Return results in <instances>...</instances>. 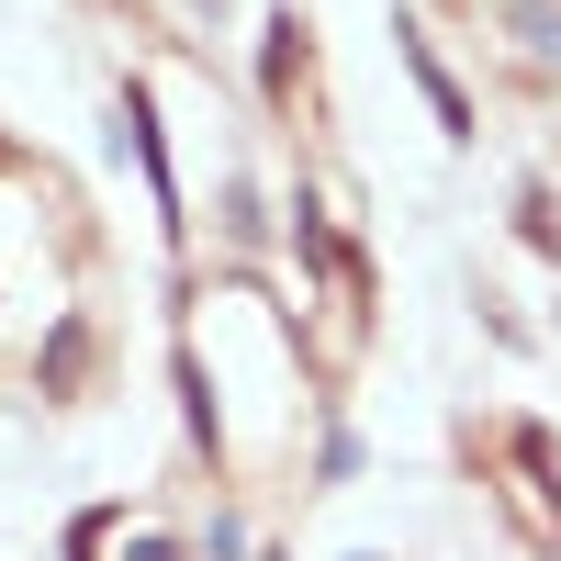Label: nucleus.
<instances>
[{
    "label": "nucleus",
    "mask_w": 561,
    "mask_h": 561,
    "mask_svg": "<svg viewBox=\"0 0 561 561\" xmlns=\"http://www.w3.org/2000/svg\"><path fill=\"white\" fill-rule=\"evenodd\" d=\"M528 45H539V57H561V12H528Z\"/></svg>",
    "instance_id": "obj_2"
},
{
    "label": "nucleus",
    "mask_w": 561,
    "mask_h": 561,
    "mask_svg": "<svg viewBox=\"0 0 561 561\" xmlns=\"http://www.w3.org/2000/svg\"><path fill=\"white\" fill-rule=\"evenodd\" d=\"M393 34H404V23H393ZM404 68H415V90L438 102V124H449V135H472V102H460V79H449V68H438L427 45H415V34H404Z\"/></svg>",
    "instance_id": "obj_1"
}]
</instances>
